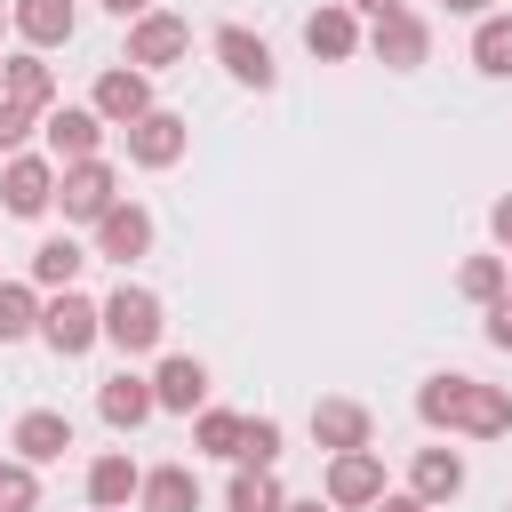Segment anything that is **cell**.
I'll return each instance as SVG.
<instances>
[{
  "label": "cell",
  "mask_w": 512,
  "mask_h": 512,
  "mask_svg": "<svg viewBox=\"0 0 512 512\" xmlns=\"http://www.w3.org/2000/svg\"><path fill=\"white\" fill-rule=\"evenodd\" d=\"M360 40H368V56H376V64H392V72H416V64L432 56V24H424L416 8H400V16H376Z\"/></svg>",
  "instance_id": "5b68a950"
},
{
  "label": "cell",
  "mask_w": 512,
  "mask_h": 512,
  "mask_svg": "<svg viewBox=\"0 0 512 512\" xmlns=\"http://www.w3.org/2000/svg\"><path fill=\"white\" fill-rule=\"evenodd\" d=\"M96 256H112V264H136L144 248H152V208H136V200H112L96 224Z\"/></svg>",
  "instance_id": "5bb4252c"
},
{
  "label": "cell",
  "mask_w": 512,
  "mask_h": 512,
  "mask_svg": "<svg viewBox=\"0 0 512 512\" xmlns=\"http://www.w3.org/2000/svg\"><path fill=\"white\" fill-rule=\"evenodd\" d=\"M376 496H384V456H376V448L328 456V504H336V512H368Z\"/></svg>",
  "instance_id": "8fae6325"
},
{
  "label": "cell",
  "mask_w": 512,
  "mask_h": 512,
  "mask_svg": "<svg viewBox=\"0 0 512 512\" xmlns=\"http://www.w3.org/2000/svg\"><path fill=\"white\" fill-rule=\"evenodd\" d=\"M288 496H280V480L272 472H232V488H224V512H280Z\"/></svg>",
  "instance_id": "f546056e"
},
{
  "label": "cell",
  "mask_w": 512,
  "mask_h": 512,
  "mask_svg": "<svg viewBox=\"0 0 512 512\" xmlns=\"http://www.w3.org/2000/svg\"><path fill=\"white\" fill-rule=\"evenodd\" d=\"M112 200H120V168H112V160H72V168H56V208H64V224H96Z\"/></svg>",
  "instance_id": "277c9868"
},
{
  "label": "cell",
  "mask_w": 512,
  "mask_h": 512,
  "mask_svg": "<svg viewBox=\"0 0 512 512\" xmlns=\"http://www.w3.org/2000/svg\"><path fill=\"white\" fill-rule=\"evenodd\" d=\"M416 416L432 432H464V440H504L512 432V392L504 384H480V376H424L416 392Z\"/></svg>",
  "instance_id": "6da1fadb"
},
{
  "label": "cell",
  "mask_w": 512,
  "mask_h": 512,
  "mask_svg": "<svg viewBox=\"0 0 512 512\" xmlns=\"http://www.w3.org/2000/svg\"><path fill=\"white\" fill-rule=\"evenodd\" d=\"M96 416H104L112 432H136V424H152V416H160V400H152V376H128V368H120V376H104V384H96Z\"/></svg>",
  "instance_id": "2e32d148"
},
{
  "label": "cell",
  "mask_w": 512,
  "mask_h": 512,
  "mask_svg": "<svg viewBox=\"0 0 512 512\" xmlns=\"http://www.w3.org/2000/svg\"><path fill=\"white\" fill-rule=\"evenodd\" d=\"M0 96L24 104V112H56V72L32 48H16V56H0Z\"/></svg>",
  "instance_id": "7402d4cb"
},
{
  "label": "cell",
  "mask_w": 512,
  "mask_h": 512,
  "mask_svg": "<svg viewBox=\"0 0 512 512\" xmlns=\"http://www.w3.org/2000/svg\"><path fill=\"white\" fill-rule=\"evenodd\" d=\"M0 200H8V216H48V208H56V160L16 152V160L0 168Z\"/></svg>",
  "instance_id": "30bf717a"
},
{
  "label": "cell",
  "mask_w": 512,
  "mask_h": 512,
  "mask_svg": "<svg viewBox=\"0 0 512 512\" xmlns=\"http://www.w3.org/2000/svg\"><path fill=\"white\" fill-rule=\"evenodd\" d=\"M504 288H512V264L504 256H464V272H456V296L464 304H496Z\"/></svg>",
  "instance_id": "83f0119b"
},
{
  "label": "cell",
  "mask_w": 512,
  "mask_h": 512,
  "mask_svg": "<svg viewBox=\"0 0 512 512\" xmlns=\"http://www.w3.org/2000/svg\"><path fill=\"white\" fill-rule=\"evenodd\" d=\"M64 448H72V416H64V408H24V416H16V456H24L32 472L56 464Z\"/></svg>",
  "instance_id": "ffe728a7"
},
{
  "label": "cell",
  "mask_w": 512,
  "mask_h": 512,
  "mask_svg": "<svg viewBox=\"0 0 512 512\" xmlns=\"http://www.w3.org/2000/svg\"><path fill=\"white\" fill-rule=\"evenodd\" d=\"M312 440H320L328 456H352V448L376 440V416H368L360 400H312Z\"/></svg>",
  "instance_id": "e0dca14e"
},
{
  "label": "cell",
  "mask_w": 512,
  "mask_h": 512,
  "mask_svg": "<svg viewBox=\"0 0 512 512\" xmlns=\"http://www.w3.org/2000/svg\"><path fill=\"white\" fill-rule=\"evenodd\" d=\"M32 128H40V112H24V104H8V96H0V152H8V160L24 152V136H32Z\"/></svg>",
  "instance_id": "1f68e13d"
},
{
  "label": "cell",
  "mask_w": 512,
  "mask_h": 512,
  "mask_svg": "<svg viewBox=\"0 0 512 512\" xmlns=\"http://www.w3.org/2000/svg\"><path fill=\"white\" fill-rule=\"evenodd\" d=\"M40 344H48L56 360H80L88 344H104V312H96L80 288H56V296L40 304Z\"/></svg>",
  "instance_id": "3957f363"
},
{
  "label": "cell",
  "mask_w": 512,
  "mask_h": 512,
  "mask_svg": "<svg viewBox=\"0 0 512 512\" xmlns=\"http://www.w3.org/2000/svg\"><path fill=\"white\" fill-rule=\"evenodd\" d=\"M480 312H488V344H496V352H512V288H504L496 304H480Z\"/></svg>",
  "instance_id": "d6a6232c"
},
{
  "label": "cell",
  "mask_w": 512,
  "mask_h": 512,
  "mask_svg": "<svg viewBox=\"0 0 512 512\" xmlns=\"http://www.w3.org/2000/svg\"><path fill=\"white\" fill-rule=\"evenodd\" d=\"M136 504H144V512H200V480H192V464H152L144 488H136Z\"/></svg>",
  "instance_id": "603a6c76"
},
{
  "label": "cell",
  "mask_w": 512,
  "mask_h": 512,
  "mask_svg": "<svg viewBox=\"0 0 512 512\" xmlns=\"http://www.w3.org/2000/svg\"><path fill=\"white\" fill-rule=\"evenodd\" d=\"M192 448L232 464V448H240V416H232V408H200V416H192Z\"/></svg>",
  "instance_id": "f1b7e54d"
},
{
  "label": "cell",
  "mask_w": 512,
  "mask_h": 512,
  "mask_svg": "<svg viewBox=\"0 0 512 512\" xmlns=\"http://www.w3.org/2000/svg\"><path fill=\"white\" fill-rule=\"evenodd\" d=\"M472 64H480L488 80H512V16L488 8V16L472 24Z\"/></svg>",
  "instance_id": "cb8c5ba5"
},
{
  "label": "cell",
  "mask_w": 512,
  "mask_h": 512,
  "mask_svg": "<svg viewBox=\"0 0 512 512\" xmlns=\"http://www.w3.org/2000/svg\"><path fill=\"white\" fill-rule=\"evenodd\" d=\"M216 64H224L240 88H272V80H280V64H272L264 32H248V24H216Z\"/></svg>",
  "instance_id": "4fadbf2b"
},
{
  "label": "cell",
  "mask_w": 512,
  "mask_h": 512,
  "mask_svg": "<svg viewBox=\"0 0 512 512\" xmlns=\"http://www.w3.org/2000/svg\"><path fill=\"white\" fill-rule=\"evenodd\" d=\"M448 16H472V24H480V16H488V0H448Z\"/></svg>",
  "instance_id": "74e56055"
},
{
  "label": "cell",
  "mask_w": 512,
  "mask_h": 512,
  "mask_svg": "<svg viewBox=\"0 0 512 512\" xmlns=\"http://www.w3.org/2000/svg\"><path fill=\"white\" fill-rule=\"evenodd\" d=\"M88 112H96L104 128H128V120H144V112H152V72H136V64H104V72H96V96H88Z\"/></svg>",
  "instance_id": "8992f818"
},
{
  "label": "cell",
  "mask_w": 512,
  "mask_h": 512,
  "mask_svg": "<svg viewBox=\"0 0 512 512\" xmlns=\"http://www.w3.org/2000/svg\"><path fill=\"white\" fill-rule=\"evenodd\" d=\"M280 512H320V496H312V504H280Z\"/></svg>",
  "instance_id": "f35d334b"
},
{
  "label": "cell",
  "mask_w": 512,
  "mask_h": 512,
  "mask_svg": "<svg viewBox=\"0 0 512 512\" xmlns=\"http://www.w3.org/2000/svg\"><path fill=\"white\" fill-rule=\"evenodd\" d=\"M408 496L432 504V512L456 504V496H464V456H456V448H416V456H408Z\"/></svg>",
  "instance_id": "ac0fdd59"
},
{
  "label": "cell",
  "mask_w": 512,
  "mask_h": 512,
  "mask_svg": "<svg viewBox=\"0 0 512 512\" xmlns=\"http://www.w3.org/2000/svg\"><path fill=\"white\" fill-rule=\"evenodd\" d=\"M80 264H88V256H80V240H40V248H32V288H48V296H56V288H72V280H80Z\"/></svg>",
  "instance_id": "484cf974"
},
{
  "label": "cell",
  "mask_w": 512,
  "mask_h": 512,
  "mask_svg": "<svg viewBox=\"0 0 512 512\" xmlns=\"http://www.w3.org/2000/svg\"><path fill=\"white\" fill-rule=\"evenodd\" d=\"M304 48H312L320 64H344V56H360V16H352L344 0H320V8L304 16Z\"/></svg>",
  "instance_id": "d6986e66"
},
{
  "label": "cell",
  "mask_w": 512,
  "mask_h": 512,
  "mask_svg": "<svg viewBox=\"0 0 512 512\" xmlns=\"http://www.w3.org/2000/svg\"><path fill=\"white\" fill-rule=\"evenodd\" d=\"M488 232H496V248H512V192L488 208Z\"/></svg>",
  "instance_id": "836d02e7"
},
{
  "label": "cell",
  "mask_w": 512,
  "mask_h": 512,
  "mask_svg": "<svg viewBox=\"0 0 512 512\" xmlns=\"http://www.w3.org/2000/svg\"><path fill=\"white\" fill-rule=\"evenodd\" d=\"M344 8H352V16H368V24H376V16H400V8H408V0H344Z\"/></svg>",
  "instance_id": "e575fe53"
},
{
  "label": "cell",
  "mask_w": 512,
  "mask_h": 512,
  "mask_svg": "<svg viewBox=\"0 0 512 512\" xmlns=\"http://www.w3.org/2000/svg\"><path fill=\"white\" fill-rule=\"evenodd\" d=\"M96 312H104V344H120L128 360H136V352H160V336H168V312H160L152 288H128V280H120Z\"/></svg>",
  "instance_id": "7a4b0ae2"
},
{
  "label": "cell",
  "mask_w": 512,
  "mask_h": 512,
  "mask_svg": "<svg viewBox=\"0 0 512 512\" xmlns=\"http://www.w3.org/2000/svg\"><path fill=\"white\" fill-rule=\"evenodd\" d=\"M232 464H240V472H272V464H280V416H240Z\"/></svg>",
  "instance_id": "4316f807"
},
{
  "label": "cell",
  "mask_w": 512,
  "mask_h": 512,
  "mask_svg": "<svg viewBox=\"0 0 512 512\" xmlns=\"http://www.w3.org/2000/svg\"><path fill=\"white\" fill-rule=\"evenodd\" d=\"M40 128H48V160H56V168L104 160V120H96L88 104H56V112H40Z\"/></svg>",
  "instance_id": "ba28073f"
},
{
  "label": "cell",
  "mask_w": 512,
  "mask_h": 512,
  "mask_svg": "<svg viewBox=\"0 0 512 512\" xmlns=\"http://www.w3.org/2000/svg\"><path fill=\"white\" fill-rule=\"evenodd\" d=\"M40 336V288L32 280H0V344Z\"/></svg>",
  "instance_id": "d4e9b609"
},
{
  "label": "cell",
  "mask_w": 512,
  "mask_h": 512,
  "mask_svg": "<svg viewBox=\"0 0 512 512\" xmlns=\"http://www.w3.org/2000/svg\"><path fill=\"white\" fill-rule=\"evenodd\" d=\"M104 8H112L120 24H136V16H152V0H104Z\"/></svg>",
  "instance_id": "8d00e7d4"
},
{
  "label": "cell",
  "mask_w": 512,
  "mask_h": 512,
  "mask_svg": "<svg viewBox=\"0 0 512 512\" xmlns=\"http://www.w3.org/2000/svg\"><path fill=\"white\" fill-rule=\"evenodd\" d=\"M72 24H80V8H72V0H8V32H16L32 56L64 48V40H72Z\"/></svg>",
  "instance_id": "7c38bea8"
},
{
  "label": "cell",
  "mask_w": 512,
  "mask_h": 512,
  "mask_svg": "<svg viewBox=\"0 0 512 512\" xmlns=\"http://www.w3.org/2000/svg\"><path fill=\"white\" fill-rule=\"evenodd\" d=\"M0 512H40V472H32L24 456L0 464Z\"/></svg>",
  "instance_id": "4dcf8cb0"
},
{
  "label": "cell",
  "mask_w": 512,
  "mask_h": 512,
  "mask_svg": "<svg viewBox=\"0 0 512 512\" xmlns=\"http://www.w3.org/2000/svg\"><path fill=\"white\" fill-rule=\"evenodd\" d=\"M136 488H144V472H136L128 448H104V456L88 464V504H96V512H128Z\"/></svg>",
  "instance_id": "44dd1931"
},
{
  "label": "cell",
  "mask_w": 512,
  "mask_h": 512,
  "mask_svg": "<svg viewBox=\"0 0 512 512\" xmlns=\"http://www.w3.org/2000/svg\"><path fill=\"white\" fill-rule=\"evenodd\" d=\"M368 512H432V504H416V496H408V488H400V496H392V488H384V496H376V504H368Z\"/></svg>",
  "instance_id": "d590c367"
},
{
  "label": "cell",
  "mask_w": 512,
  "mask_h": 512,
  "mask_svg": "<svg viewBox=\"0 0 512 512\" xmlns=\"http://www.w3.org/2000/svg\"><path fill=\"white\" fill-rule=\"evenodd\" d=\"M120 136H128V160H136V168H176V160H184V144H192L184 112H160V104H152L144 120H128Z\"/></svg>",
  "instance_id": "9c48e42d"
},
{
  "label": "cell",
  "mask_w": 512,
  "mask_h": 512,
  "mask_svg": "<svg viewBox=\"0 0 512 512\" xmlns=\"http://www.w3.org/2000/svg\"><path fill=\"white\" fill-rule=\"evenodd\" d=\"M184 48H192V24H184V16H168V8H152V16H136V24H128V56H120V64L160 72V64H176Z\"/></svg>",
  "instance_id": "52a82bcc"
},
{
  "label": "cell",
  "mask_w": 512,
  "mask_h": 512,
  "mask_svg": "<svg viewBox=\"0 0 512 512\" xmlns=\"http://www.w3.org/2000/svg\"><path fill=\"white\" fill-rule=\"evenodd\" d=\"M0 32H8V8H0Z\"/></svg>",
  "instance_id": "ab89813d"
},
{
  "label": "cell",
  "mask_w": 512,
  "mask_h": 512,
  "mask_svg": "<svg viewBox=\"0 0 512 512\" xmlns=\"http://www.w3.org/2000/svg\"><path fill=\"white\" fill-rule=\"evenodd\" d=\"M152 400H160V416H200L208 408V368L192 352H168L152 368Z\"/></svg>",
  "instance_id": "9a60e30c"
}]
</instances>
